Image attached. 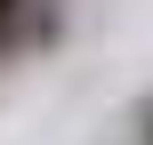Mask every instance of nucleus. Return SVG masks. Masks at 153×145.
Listing matches in <instances>:
<instances>
[{"instance_id":"1","label":"nucleus","mask_w":153,"mask_h":145,"mask_svg":"<svg viewBox=\"0 0 153 145\" xmlns=\"http://www.w3.org/2000/svg\"><path fill=\"white\" fill-rule=\"evenodd\" d=\"M40 32H48V0H0V57L32 48Z\"/></svg>"},{"instance_id":"2","label":"nucleus","mask_w":153,"mask_h":145,"mask_svg":"<svg viewBox=\"0 0 153 145\" xmlns=\"http://www.w3.org/2000/svg\"><path fill=\"white\" fill-rule=\"evenodd\" d=\"M137 145H153V97L137 105Z\"/></svg>"}]
</instances>
